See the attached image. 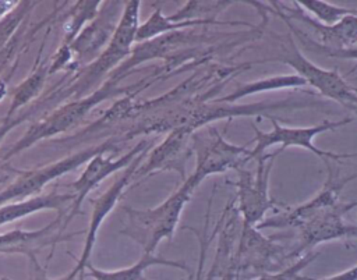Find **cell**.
<instances>
[{
    "label": "cell",
    "instance_id": "6da1fadb",
    "mask_svg": "<svg viewBox=\"0 0 357 280\" xmlns=\"http://www.w3.org/2000/svg\"><path fill=\"white\" fill-rule=\"evenodd\" d=\"M139 7L141 3L138 0L124 3L119 25L109 45L91 64L85 65L81 72L77 74L71 85L61 93L63 96L73 95L75 99H79L82 93H86L105 75H110L130 57L139 26Z\"/></svg>",
    "mask_w": 357,
    "mask_h": 280
},
{
    "label": "cell",
    "instance_id": "7a4b0ae2",
    "mask_svg": "<svg viewBox=\"0 0 357 280\" xmlns=\"http://www.w3.org/2000/svg\"><path fill=\"white\" fill-rule=\"evenodd\" d=\"M194 191L195 187L185 178L184 182L156 208L145 210L126 208L127 226L121 233L141 244L144 252L153 254L162 240L172 238L183 208L191 199Z\"/></svg>",
    "mask_w": 357,
    "mask_h": 280
},
{
    "label": "cell",
    "instance_id": "3957f363",
    "mask_svg": "<svg viewBox=\"0 0 357 280\" xmlns=\"http://www.w3.org/2000/svg\"><path fill=\"white\" fill-rule=\"evenodd\" d=\"M131 86L120 88L117 81L107 78L106 82L91 95L85 98L74 99L73 102H68L60 106L59 109H56L40 121L32 124L29 130L20 138V141L14 146H11L6 155L1 156V160H8L10 157L18 155L21 150L32 146L38 141H42L49 137H54L60 132L74 128L100 102H103L105 99L117 96L119 93H124L126 91L128 92Z\"/></svg>",
    "mask_w": 357,
    "mask_h": 280
},
{
    "label": "cell",
    "instance_id": "277c9868",
    "mask_svg": "<svg viewBox=\"0 0 357 280\" xmlns=\"http://www.w3.org/2000/svg\"><path fill=\"white\" fill-rule=\"evenodd\" d=\"M191 149L195 153L197 166L187 180L195 188L206 177L241 169L251 160L250 148L227 142L213 125H205L191 134Z\"/></svg>",
    "mask_w": 357,
    "mask_h": 280
},
{
    "label": "cell",
    "instance_id": "5b68a950",
    "mask_svg": "<svg viewBox=\"0 0 357 280\" xmlns=\"http://www.w3.org/2000/svg\"><path fill=\"white\" fill-rule=\"evenodd\" d=\"M116 146L117 139H107L106 142L85 148L84 150L66 156L46 166L31 170H15L17 176L14 181L10 182L3 191H0V206L13 201L18 202L39 195V192L47 182L68 171L78 169L81 164L88 163L93 156L99 153H106Z\"/></svg>",
    "mask_w": 357,
    "mask_h": 280
},
{
    "label": "cell",
    "instance_id": "8992f818",
    "mask_svg": "<svg viewBox=\"0 0 357 280\" xmlns=\"http://www.w3.org/2000/svg\"><path fill=\"white\" fill-rule=\"evenodd\" d=\"M353 120L350 117H344L342 120H333V121H324L321 124L312 125V127H283L280 125L276 118H271L272 123V131L264 132L257 125L252 124V128L255 131V137L251 142H255V146L251 149L250 157L257 159L258 156L264 155L265 150L273 145H280L279 152L282 153L286 148L294 146V148H304L310 152H312L315 156H318L324 163L329 160L339 162L342 159H354L357 157V153H337L331 150H322L314 143V138L322 132L333 131L336 128H340L346 124H350Z\"/></svg>",
    "mask_w": 357,
    "mask_h": 280
},
{
    "label": "cell",
    "instance_id": "52a82bcc",
    "mask_svg": "<svg viewBox=\"0 0 357 280\" xmlns=\"http://www.w3.org/2000/svg\"><path fill=\"white\" fill-rule=\"evenodd\" d=\"M262 61H280L290 65L296 74H298L307 86L315 88L321 95L329 98L342 106L357 104V93L354 88L344 81V78L336 70H325L308 60L298 46L296 45L290 33L286 35L284 42L280 45V53L276 57L259 60Z\"/></svg>",
    "mask_w": 357,
    "mask_h": 280
},
{
    "label": "cell",
    "instance_id": "ba28073f",
    "mask_svg": "<svg viewBox=\"0 0 357 280\" xmlns=\"http://www.w3.org/2000/svg\"><path fill=\"white\" fill-rule=\"evenodd\" d=\"M279 149L273 153H264L258 156L255 173L237 169L238 178L236 181L237 187V210L243 217V223L257 227L262 220L265 213L279 203L269 196V176L273 167V162L279 155Z\"/></svg>",
    "mask_w": 357,
    "mask_h": 280
},
{
    "label": "cell",
    "instance_id": "9c48e42d",
    "mask_svg": "<svg viewBox=\"0 0 357 280\" xmlns=\"http://www.w3.org/2000/svg\"><path fill=\"white\" fill-rule=\"evenodd\" d=\"M287 260L289 252L282 245L264 237L257 227L243 223L238 247L233 256V269L237 280L244 273H254V277H257L279 272L289 266L286 265Z\"/></svg>",
    "mask_w": 357,
    "mask_h": 280
},
{
    "label": "cell",
    "instance_id": "30bf717a",
    "mask_svg": "<svg viewBox=\"0 0 357 280\" xmlns=\"http://www.w3.org/2000/svg\"><path fill=\"white\" fill-rule=\"evenodd\" d=\"M357 208V201L339 202L335 206L321 212L307 223L298 227V238L296 247L289 252V260L300 258L301 252H310L311 248L321 242L339 238H356L357 226L349 224L343 216Z\"/></svg>",
    "mask_w": 357,
    "mask_h": 280
},
{
    "label": "cell",
    "instance_id": "8fae6325",
    "mask_svg": "<svg viewBox=\"0 0 357 280\" xmlns=\"http://www.w3.org/2000/svg\"><path fill=\"white\" fill-rule=\"evenodd\" d=\"M326 170H328V177L326 181L324 184V187L321 188V191L312 196L310 201L290 208L276 216L264 219L257 228L262 230V228H284V227H296L298 228L300 226H303L304 223H307L308 220H311L312 217H315L317 215H319L321 212L335 206L336 203H339V194L343 189V187L357 178V174H351L347 177H337L336 173H333V169L331 167L329 162L325 163Z\"/></svg>",
    "mask_w": 357,
    "mask_h": 280
},
{
    "label": "cell",
    "instance_id": "7c38bea8",
    "mask_svg": "<svg viewBox=\"0 0 357 280\" xmlns=\"http://www.w3.org/2000/svg\"><path fill=\"white\" fill-rule=\"evenodd\" d=\"M151 146H152V141L144 139V141L138 142L137 145H134L127 153L119 156L117 159H112L110 156H105V153H99V155L93 156L86 163L81 176L71 184L73 194H74V201H73V203L70 206V210L66 216L64 227H67L68 223L71 221V219L75 215L79 213L81 203L84 202V199L88 196V194L95 187H98L106 177L112 176L113 173H116L121 169H127L139 153L149 149Z\"/></svg>",
    "mask_w": 357,
    "mask_h": 280
},
{
    "label": "cell",
    "instance_id": "4fadbf2b",
    "mask_svg": "<svg viewBox=\"0 0 357 280\" xmlns=\"http://www.w3.org/2000/svg\"><path fill=\"white\" fill-rule=\"evenodd\" d=\"M149 150H151V148L144 150L142 153H139L132 160V163L127 169H124V173L113 181V184L109 187V189L105 191L102 195H99L96 199L92 201L93 208H92V215H91V219H89V224H88V230H86V235H85V241H84V249H82V254H81L75 267L70 272L74 276L84 274L86 266L89 265V258H91L93 245L96 242V235H98L99 227L102 226L106 216H109V213L113 210V208L116 206V203L121 198L124 189L128 187V184L134 178V174H135L137 169L144 162V159L148 156Z\"/></svg>",
    "mask_w": 357,
    "mask_h": 280
},
{
    "label": "cell",
    "instance_id": "5bb4252c",
    "mask_svg": "<svg viewBox=\"0 0 357 280\" xmlns=\"http://www.w3.org/2000/svg\"><path fill=\"white\" fill-rule=\"evenodd\" d=\"M120 6L121 1L105 3V8H100L98 15L68 45L74 64L81 65L84 63V67L91 64L102 53V49L109 45L121 17L117 15Z\"/></svg>",
    "mask_w": 357,
    "mask_h": 280
},
{
    "label": "cell",
    "instance_id": "9a60e30c",
    "mask_svg": "<svg viewBox=\"0 0 357 280\" xmlns=\"http://www.w3.org/2000/svg\"><path fill=\"white\" fill-rule=\"evenodd\" d=\"M191 131L174 128L169 135L149 150V157L139 164L134 177H148L156 171H177L185 180V163L192 155Z\"/></svg>",
    "mask_w": 357,
    "mask_h": 280
},
{
    "label": "cell",
    "instance_id": "2e32d148",
    "mask_svg": "<svg viewBox=\"0 0 357 280\" xmlns=\"http://www.w3.org/2000/svg\"><path fill=\"white\" fill-rule=\"evenodd\" d=\"M276 15H283L286 18H296L307 25L314 35V40L321 45L322 47L332 49V50H342V49H351L357 47V15H347L343 17L339 22L333 25H324L315 18L304 14L298 6L296 8L283 7L282 3L272 1L271 3ZM311 38V36H310Z\"/></svg>",
    "mask_w": 357,
    "mask_h": 280
},
{
    "label": "cell",
    "instance_id": "e0dca14e",
    "mask_svg": "<svg viewBox=\"0 0 357 280\" xmlns=\"http://www.w3.org/2000/svg\"><path fill=\"white\" fill-rule=\"evenodd\" d=\"M66 216L67 212H59L53 221L39 230H13L0 234V254H22L31 256L47 247H52L53 249L59 241H67L82 234V230L64 234Z\"/></svg>",
    "mask_w": 357,
    "mask_h": 280
},
{
    "label": "cell",
    "instance_id": "ac0fdd59",
    "mask_svg": "<svg viewBox=\"0 0 357 280\" xmlns=\"http://www.w3.org/2000/svg\"><path fill=\"white\" fill-rule=\"evenodd\" d=\"M74 201L73 192L59 194L56 191L46 195H36L24 201L10 202L0 206V226L20 220L25 216H29L35 212L45 209H57L59 212L70 210V206Z\"/></svg>",
    "mask_w": 357,
    "mask_h": 280
},
{
    "label": "cell",
    "instance_id": "d6986e66",
    "mask_svg": "<svg viewBox=\"0 0 357 280\" xmlns=\"http://www.w3.org/2000/svg\"><path fill=\"white\" fill-rule=\"evenodd\" d=\"M155 265H163V266H170V267H177L181 270H185L190 273V269L185 266L184 262H177V260H169L165 258H159L153 254L144 252L142 256L131 266L119 269V270H100L96 269L93 265H88L86 269L91 273V276L95 280H146L144 277V272L149 266Z\"/></svg>",
    "mask_w": 357,
    "mask_h": 280
},
{
    "label": "cell",
    "instance_id": "ffe728a7",
    "mask_svg": "<svg viewBox=\"0 0 357 280\" xmlns=\"http://www.w3.org/2000/svg\"><path fill=\"white\" fill-rule=\"evenodd\" d=\"M307 86V82L298 75V74H282V75H273L257 81H251L247 84H240L233 92H230L226 96L213 99L215 102L220 103H234L236 100L255 95L262 92H272V91H280L287 88H304Z\"/></svg>",
    "mask_w": 357,
    "mask_h": 280
},
{
    "label": "cell",
    "instance_id": "44dd1931",
    "mask_svg": "<svg viewBox=\"0 0 357 280\" xmlns=\"http://www.w3.org/2000/svg\"><path fill=\"white\" fill-rule=\"evenodd\" d=\"M208 24H219V22L199 21V20L174 22V21L169 20V17L163 15L160 8H155V11L146 18V21L138 26L135 42L141 43V42H146V40L155 39L158 36L166 35L170 31L176 32L177 29H184V28H190V26H195V25H208Z\"/></svg>",
    "mask_w": 357,
    "mask_h": 280
},
{
    "label": "cell",
    "instance_id": "7402d4cb",
    "mask_svg": "<svg viewBox=\"0 0 357 280\" xmlns=\"http://www.w3.org/2000/svg\"><path fill=\"white\" fill-rule=\"evenodd\" d=\"M49 74V64L46 63H39L36 64L35 70L29 74L28 78H25L13 92L11 96V103L7 111L6 117H13V114L22 107L24 104H26L28 102H31L43 88V84L46 81Z\"/></svg>",
    "mask_w": 357,
    "mask_h": 280
},
{
    "label": "cell",
    "instance_id": "603a6c76",
    "mask_svg": "<svg viewBox=\"0 0 357 280\" xmlns=\"http://www.w3.org/2000/svg\"><path fill=\"white\" fill-rule=\"evenodd\" d=\"M230 4L231 1H187L173 15H169V20L174 22L199 20V21H213L219 24H226L223 21L215 20V17Z\"/></svg>",
    "mask_w": 357,
    "mask_h": 280
},
{
    "label": "cell",
    "instance_id": "cb8c5ba5",
    "mask_svg": "<svg viewBox=\"0 0 357 280\" xmlns=\"http://www.w3.org/2000/svg\"><path fill=\"white\" fill-rule=\"evenodd\" d=\"M293 3L312 14L324 25H333L347 15H357V8L340 7L324 0H296Z\"/></svg>",
    "mask_w": 357,
    "mask_h": 280
},
{
    "label": "cell",
    "instance_id": "d4e9b609",
    "mask_svg": "<svg viewBox=\"0 0 357 280\" xmlns=\"http://www.w3.org/2000/svg\"><path fill=\"white\" fill-rule=\"evenodd\" d=\"M102 1H78L71 10V17L64 24V43L70 45L86 22H91L99 13Z\"/></svg>",
    "mask_w": 357,
    "mask_h": 280
},
{
    "label": "cell",
    "instance_id": "484cf974",
    "mask_svg": "<svg viewBox=\"0 0 357 280\" xmlns=\"http://www.w3.org/2000/svg\"><path fill=\"white\" fill-rule=\"evenodd\" d=\"M319 256V252H305L303 256L296 259L291 265L287 267L275 272V273H265L248 280H297V277L301 274V270L305 269L311 262H314Z\"/></svg>",
    "mask_w": 357,
    "mask_h": 280
},
{
    "label": "cell",
    "instance_id": "4316f807",
    "mask_svg": "<svg viewBox=\"0 0 357 280\" xmlns=\"http://www.w3.org/2000/svg\"><path fill=\"white\" fill-rule=\"evenodd\" d=\"M28 262H29V269H28L29 280H84V274L74 276L73 273H67L66 276H63L60 279H49L46 269L39 265L35 255L28 256Z\"/></svg>",
    "mask_w": 357,
    "mask_h": 280
},
{
    "label": "cell",
    "instance_id": "83f0119b",
    "mask_svg": "<svg viewBox=\"0 0 357 280\" xmlns=\"http://www.w3.org/2000/svg\"><path fill=\"white\" fill-rule=\"evenodd\" d=\"M206 230H208V219L204 227V231L199 234L198 233V240H199V258H198V265H197V270L195 274L192 277V280H204L205 274H204V265H205V256H206V249L209 245V241L212 237L206 235Z\"/></svg>",
    "mask_w": 357,
    "mask_h": 280
},
{
    "label": "cell",
    "instance_id": "f1b7e54d",
    "mask_svg": "<svg viewBox=\"0 0 357 280\" xmlns=\"http://www.w3.org/2000/svg\"><path fill=\"white\" fill-rule=\"evenodd\" d=\"M297 280H357V265L344 270V272L329 276V277H308V276H301L300 274L297 277Z\"/></svg>",
    "mask_w": 357,
    "mask_h": 280
},
{
    "label": "cell",
    "instance_id": "f546056e",
    "mask_svg": "<svg viewBox=\"0 0 357 280\" xmlns=\"http://www.w3.org/2000/svg\"><path fill=\"white\" fill-rule=\"evenodd\" d=\"M24 121V116L20 117H6V120L0 124V142L1 139L11 131V128H14L15 125H18L20 123Z\"/></svg>",
    "mask_w": 357,
    "mask_h": 280
},
{
    "label": "cell",
    "instance_id": "4dcf8cb0",
    "mask_svg": "<svg viewBox=\"0 0 357 280\" xmlns=\"http://www.w3.org/2000/svg\"><path fill=\"white\" fill-rule=\"evenodd\" d=\"M222 280H237V276H236V272L231 269V270H229L223 277H222Z\"/></svg>",
    "mask_w": 357,
    "mask_h": 280
},
{
    "label": "cell",
    "instance_id": "1f68e13d",
    "mask_svg": "<svg viewBox=\"0 0 357 280\" xmlns=\"http://www.w3.org/2000/svg\"><path fill=\"white\" fill-rule=\"evenodd\" d=\"M347 109L351 110L357 116V104H350V106H347Z\"/></svg>",
    "mask_w": 357,
    "mask_h": 280
},
{
    "label": "cell",
    "instance_id": "d6a6232c",
    "mask_svg": "<svg viewBox=\"0 0 357 280\" xmlns=\"http://www.w3.org/2000/svg\"><path fill=\"white\" fill-rule=\"evenodd\" d=\"M192 277H194V274H190V277H188V280H192Z\"/></svg>",
    "mask_w": 357,
    "mask_h": 280
},
{
    "label": "cell",
    "instance_id": "836d02e7",
    "mask_svg": "<svg viewBox=\"0 0 357 280\" xmlns=\"http://www.w3.org/2000/svg\"><path fill=\"white\" fill-rule=\"evenodd\" d=\"M353 88H354V92H356V93H357V88H356V86H353Z\"/></svg>",
    "mask_w": 357,
    "mask_h": 280
},
{
    "label": "cell",
    "instance_id": "e575fe53",
    "mask_svg": "<svg viewBox=\"0 0 357 280\" xmlns=\"http://www.w3.org/2000/svg\"><path fill=\"white\" fill-rule=\"evenodd\" d=\"M1 182H3V178H0V184H1Z\"/></svg>",
    "mask_w": 357,
    "mask_h": 280
},
{
    "label": "cell",
    "instance_id": "d590c367",
    "mask_svg": "<svg viewBox=\"0 0 357 280\" xmlns=\"http://www.w3.org/2000/svg\"><path fill=\"white\" fill-rule=\"evenodd\" d=\"M0 280H7V279H0Z\"/></svg>",
    "mask_w": 357,
    "mask_h": 280
}]
</instances>
